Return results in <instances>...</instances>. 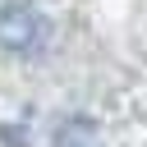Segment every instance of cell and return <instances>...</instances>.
I'll return each mask as SVG.
<instances>
[{
	"label": "cell",
	"mask_w": 147,
	"mask_h": 147,
	"mask_svg": "<svg viewBox=\"0 0 147 147\" xmlns=\"http://www.w3.org/2000/svg\"><path fill=\"white\" fill-rule=\"evenodd\" d=\"M0 41H5L9 51H37V46L46 41L41 14L28 9V5H9V9L0 14Z\"/></svg>",
	"instance_id": "1"
}]
</instances>
